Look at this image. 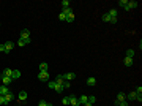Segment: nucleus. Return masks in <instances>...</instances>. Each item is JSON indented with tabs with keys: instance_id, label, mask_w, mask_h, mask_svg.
Masks as SVG:
<instances>
[{
	"instance_id": "obj_4",
	"label": "nucleus",
	"mask_w": 142,
	"mask_h": 106,
	"mask_svg": "<svg viewBox=\"0 0 142 106\" xmlns=\"http://www.w3.org/2000/svg\"><path fill=\"white\" fill-rule=\"evenodd\" d=\"M68 98H69V105H71V106H79V100L74 95H69Z\"/></svg>"
},
{
	"instance_id": "obj_19",
	"label": "nucleus",
	"mask_w": 142,
	"mask_h": 106,
	"mask_svg": "<svg viewBox=\"0 0 142 106\" xmlns=\"http://www.w3.org/2000/svg\"><path fill=\"white\" fill-rule=\"evenodd\" d=\"M96 84V79H95L93 76H92V78H89V79H87V85H95Z\"/></svg>"
},
{
	"instance_id": "obj_30",
	"label": "nucleus",
	"mask_w": 142,
	"mask_h": 106,
	"mask_svg": "<svg viewBox=\"0 0 142 106\" xmlns=\"http://www.w3.org/2000/svg\"><path fill=\"white\" fill-rule=\"evenodd\" d=\"M47 85H49V89H55V81H49V82H47Z\"/></svg>"
},
{
	"instance_id": "obj_5",
	"label": "nucleus",
	"mask_w": 142,
	"mask_h": 106,
	"mask_svg": "<svg viewBox=\"0 0 142 106\" xmlns=\"http://www.w3.org/2000/svg\"><path fill=\"white\" fill-rule=\"evenodd\" d=\"M10 92V89H8V85H0V95L2 97H5L6 93Z\"/></svg>"
},
{
	"instance_id": "obj_41",
	"label": "nucleus",
	"mask_w": 142,
	"mask_h": 106,
	"mask_svg": "<svg viewBox=\"0 0 142 106\" xmlns=\"http://www.w3.org/2000/svg\"><path fill=\"white\" fill-rule=\"evenodd\" d=\"M47 106H54V105H52V103H47Z\"/></svg>"
},
{
	"instance_id": "obj_40",
	"label": "nucleus",
	"mask_w": 142,
	"mask_h": 106,
	"mask_svg": "<svg viewBox=\"0 0 142 106\" xmlns=\"http://www.w3.org/2000/svg\"><path fill=\"white\" fill-rule=\"evenodd\" d=\"M84 106H93V105H90V103H85V105Z\"/></svg>"
},
{
	"instance_id": "obj_39",
	"label": "nucleus",
	"mask_w": 142,
	"mask_h": 106,
	"mask_svg": "<svg viewBox=\"0 0 142 106\" xmlns=\"http://www.w3.org/2000/svg\"><path fill=\"white\" fill-rule=\"evenodd\" d=\"M117 22V17H110V24H115Z\"/></svg>"
},
{
	"instance_id": "obj_17",
	"label": "nucleus",
	"mask_w": 142,
	"mask_h": 106,
	"mask_svg": "<svg viewBox=\"0 0 142 106\" xmlns=\"http://www.w3.org/2000/svg\"><path fill=\"white\" fill-rule=\"evenodd\" d=\"M136 92H130V93H126V98H128V100H136Z\"/></svg>"
},
{
	"instance_id": "obj_24",
	"label": "nucleus",
	"mask_w": 142,
	"mask_h": 106,
	"mask_svg": "<svg viewBox=\"0 0 142 106\" xmlns=\"http://www.w3.org/2000/svg\"><path fill=\"white\" fill-rule=\"evenodd\" d=\"M101 19H103L104 22H110V16L107 14V13H106V14H103V16H101Z\"/></svg>"
},
{
	"instance_id": "obj_7",
	"label": "nucleus",
	"mask_w": 142,
	"mask_h": 106,
	"mask_svg": "<svg viewBox=\"0 0 142 106\" xmlns=\"http://www.w3.org/2000/svg\"><path fill=\"white\" fill-rule=\"evenodd\" d=\"M5 44V49H6V54H10L11 51H13V41H6V43H3Z\"/></svg>"
},
{
	"instance_id": "obj_38",
	"label": "nucleus",
	"mask_w": 142,
	"mask_h": 106,
	"mask_svg": "<svg viewBox=\"0 0 142 106\" xmlns=\"http://www.w3.org/2000/svg\"><path fill=\"white\" fill-rule=\"evenodd\" d=\"M134 92H136V93H142V87H141V85H139V87H137V89L134 90Z\"/></svg>"
},
{
	"instance_id": "obj_26",
	"label": "nucleus",
	"mask_w": 142,
	"mask_h": 106,
	"mask_svg": "<svg viewBox=\"0 0 142 106\" xmlns=\"http://www.w3.org/2000/svg\"><path fill=\"white\" fill-rule=\"evenodd\" d=\"M107 14H109L110 17H117V10H114V8H112V10H110Z\"/></svg>"
},
{
	"instance_id": "obj_15",
	"label": "nucleus",
	"mask_w": 142,
	"mask_h": 106,
	"mask_svg": "<svg viewBox=\"0 0 142 106\" xmlns=\"http://www.w3.org/2000/svg\"><path fill=\"white\" fill-rule=\"evenodd\" d=\"M2 74H3V76H10V78H11V74H13V70H11V68H5L3 71H2Z\"/></svg>"
},
{
	"instance_id": "obj_33",
	"label": "nucleus",
	"mask_w": 142,
	"mask_h": 106,
	"mask_svg": "<svg viewBox=\"0 0 142 106\" xmlns=\"http://www.w3.org/2000/svg\"><path fill=\"white\" fill-rule=\"evenodd\" d=\"M58 19H60V21H65V19H66V16H65L63 13H60V14H58Z\"/></svg>"
},
{
	"instance_id": "obj_20",
	"label": "nucleus",
	"mask_w": 142,
	"mask_h": 106,
	"mask_svg": "<svg viewBox=\"0 0 142 106\" xmlns=\"http://www.w3.org/2000/svg\"><path fill=\"white\" fill-rule=\"evenodd\" d=\"M87 98H89V97H85V95H82L81 98H77V100H79V105H85V103H87Z\"/></svg>"
},
{
	"instance_id": "obj_11",
	"label": "nucleus",
	"mask_w": 142,
	"mask_h": 106,
	"mask_svg": "<svg viewBox=\"0 0 142 106\" xmlns=\"http://www.w3.org/2000/svg\"><path fill=\"white\" fill-rule=\"evenodd\" d=\"M63 81H65V74H58L55 78V84H63Z\"/></svg>"
},
{
	"instance_id": "obj_6",
	"label": "nucleus",
	"mask_w": 142,
	"mask_h": 106,
	"mask_svg": "<svg viewBox=\"0 0 142 106\" xmlns=\"http://www.w3.org/2000/svg\"><path fill=\"white\" fill-rule=\"evenodd\" d=\"M13 100H14V95H13V92H8V93L5 95V101H6V105H8V103H11Z\"/></svg>"
},
{
	"instance_id": "obj_1",
	"label": "nucleus",
	"mask_w": 142,
	"mask_h": 106,
	"mask_svg": "<svg viewBox=\"0 0 142 106\" xmlns=\"http://www.w3.org/2000/svg\"><path fill=\"white\" fill-rule=\"evenodd\" d=\"M125 100H126V93L118 92V93H117V100H115V106H118V103H120V101H125Z\"/></svg>"
},
{
	"instance_id": "obj_36",
	"label": "nucleus",
	"mask_w": 142,
	"mask_h": 106,
	"mask_svg": "<svg viewBox=\"0 0 142 106\" xmlns=\"http://www.w3.org/2000/svg\"><path fill=\"white\" fill-rule=\"evenodd\" d=\"M136 100L139 101V103H141V101H142V95H141V93H137V95H136Z\"/></svg>"
},
{
	"instance_id": "obj_35",
	"label": "nucleus",
	"mask_w": 142,
	"mask_h": 106,
	"mask_svg": "<svg viewBox=\"0 0 142 106\" xmlns=\"http://www.w3.org/2000/svg\"><path fill=\"white\" fill-rule=\"evenodd\" d=\"M38 106H47V101L41 100V101H40V103H38Z\"/></svg>"
},
{
	"instance_id": "obj_13",
	"label": "nucleus",
	"mask_w": 142,
	"mask_h": 106,
	"mask_svg": "<svg viewBox=\"0 0 142 106\" xmlns=\"http://www.w3.org/2000/svg\"><path fill=\"white\" fill-rule=\"evenodd\" d=\"M139 6V3H137L136 0H133V2H128V8L130 10H133V8H137Z\"/></svg>"
},
{
	"instance_id": "obj_21",
	"label": "nucleus",
	"mask_w": 142,
	"mask_h": 106,
	"mask_svg": "<svg viewBox=\"0 0 142 106\" xmlns=\"http://www.w3.org/2000/svg\"><path fill=\"white\" fill-rule=\"evenodd\" d=\"M95 101H96V97H95V95H90L89 98H87V103H90V105H93Z\"/></svg>"
},
{
	"instance_id": "obj_28",
	"label": "nucleus",
	"mask_w": 142,
	"mask_h": 106,
	"mask_svg": "<svg viewBox=\"0 0 142 106\" xmlns=\"http://www.w3.org/2000/svg\"><path fill=\"white\" fill-rule=\"evenodd\" d=\"M63 14H65V16H68L69 13H73V10H71V8H63V11H62Z\"/></svg>"
},
{
	"instance_id": "obj_14",
	"label": "nucleus",
	"mask_w": 142,
	"mask_h": 106,
	"mask_svg": "<svg viewBox=\"0 0 142 106\" xmlns=\"http://www.w3.org/2000/svg\"><path fill=\"white\" fill-rule=\"evenodd\" d=\"M24 100H27V92L25 90L19 92V101H24Z\"/></svg>"
},
{
	"instance_id": "obj_12",
	"label": "nucleus",
	"mask_w": 142,
	"mask_h": 106,
	"mask_svg": "<svg viewBox=\"0 0 142 106\" xmlns=\"http://www.w3.org/2000/svg\"><path fill=\"white\" fill-rule=\"evenodd\" d=\"M11 78H13V79H19V78H21V71H19V70H13Z\"/></svg>"
},
{
	"instance_id": "obj_23",
	"label": "nucleus",
	"mask_w": 142,
	"mask_h": 106,
	"mask_svg": "<svg viewBox=\"0 0 142 106\" xmlns=\"http://www.w3.org/2000/svg\"><path fill=\"white\" fill-rule=\"evenodd\" d=\"M62 105L63 106H68L69 105V98H68V97H63V98H62Z\"/></svg>"
},
{
	"instance_id": "obj_25",
	"label": "nucleus",
	"mask_w": 142,
	"mask_h": 106,
	"mask_svg": "<svg viewBox=\"0 0 142 106\" xmlns=\"http://www.w3.org/2000/svg\"><path fill=\"white\" fill-rule=\"evenodd\" d=\"M126 57L133 59V57H134V51H133V49H128V51H126Z\"/></svg>"
},
{
	"instance_id": "obj_37",
	"label": "nucleus",
	"mask_w": 142,
	"mask_h": 106,
	"mask_svg": "<svg viewBox=\"0 0 142 106\" xmlns=\"http://www.w3.org/2000/svg\"><path fill=\"white\" fill-rule=\"evenodd\" d=\"M118 106H128V101H120V103H118Z\"/></svg>"
},
{
	"instance_id": "obj_31",
	"label": "nucleus",
	"mask_w": 142,
	"mask_h": 106,
	"mask_svg": "<svg viewBox=\"0 0 142 106\" xmlns=\"http://www.w3.org/2000/svg\"><path fill=\"white\" fill-rule=\"evenodd\" d=\"M63 89H68V87H69V85H71V84H69V81H63Z\"/></svg>"
},
{
	"instance_id": "obj_34",
	"label": "nucleus",
	"mask_w": 142,
	"mask_h": 106,
	"mask_svg": "<svg viewBox=\"0 0 142 106\" xmlns=\"http://www.w3.org/2000/svg\"><path fill=\"white\" fill-rule=\"evenodd\" d=\"M0 105H6V101H5V97H2V95H0Z\"/></svg>"
},
{
	"instance_id": "obj_22",
	"label": "nucleus",
	"mask_w": 142,
	"mask_h": 106,
	"mask_svg": "<svg viewBox=\"0 0 142 106\" xmlns=\"http://www.w3.org/2000/svg\"><path fill=\"white\" fill-rule=\"evenodd\" d=\"M66 22H73L74 21V13H69L68 16H66V19H65Z\"/></svg>"
},
{
	"instance_id": "obj_29",
	"label": "nucleus",
	"mask_w": 142,
	"mask_h": 106,
	"mask_svg": "<svg viewBox=\"0 0 142 106\" xmlns=\"http://www.w3.org/2000/svg\"><path fill=\"white\" fill-rule=\"evenodd\" d=\"M69 5H71V3H69V0H63V2H62L63 8H69Z\"/></svg>"
},
{
	"instance_id": "obj_9",
	"label": "nucleus",
	"mask_w": 142,
	"mask_h": 106,
	"mask_svg": "<svg viewBox=\"0 0 142 106\" xmlns=\"http://www.w3.org/2000/svg\"><path fill=\"white\" fill-rule=\"evenodd\" d=\"M123 64H125V67H133V64H134V60L130 57H125V60H123Z\"/></svg>"
},
{
	"instance_id": "obj_2",
	"label": "nucleus",
	"mask_w": 142,
	"mask_h": 106,
	"mask_svg": "<svg viewBox=\"0 0 142 106\" xmlns=\"http://www.w3.org/2000/svg\"><path fill=\"white\" fill-rule=\"evenodd\" d=\"M38 79L40 81H49V73L47 71H40L38 73Z\"/></svg>"
},
{
	"instance_id": "obj_8",
	"label": "nucleus",
	"mask_w": 142,
	"mask_h": 106,
	"mask_svg": "<svg viewBox=\"0 0 142 106\" xmlns=\"http://www.w3.org/2000/svg\"><path fill=\"white\" fill-rule=\"evenodd\" d=\"M21 38H22V40H27V38H30V30L24 29V30L21 32Z\"/></svg>"
},
{
	"instance_id": "obj_16",
	"label": "nucleus",
	"mask_w": 142,
	"mask_h": 106,
	"mask_svg": "<svg viewBox=\"0 0 142 106\" xmlns=\"http://www.w3.org/2000/svg\"><path fill=\"white\" fill-rule=\"evenodd\" d=\"M74 78H76L74 73H66L65 74V81H71V79H74Z\"/></svg>"
},
{
	"instance_id": "obj_10",
	"label": "nucleus",
	"mask_w": 142,
	"mask_h": 106,
	"mask_svg": "<svg viewBox=\"0 0 142 106\" xmlns=\"http://www.w3.org/2000/svg\"><path fill=\"white\" fill-rule=\"evenodd\" d=\"M118 5H120L122 8H125L126 11L130 10V8H128V0H118Z\"/></svg>"
},
{
	"instance_id": "obj_32",
	"label": "nucleus",
	"mask_w": 142,
	"mask_h": 106,
	"mask_svg": "<svg viewBox=\"0 0 142 106\" xmlns=\"http://www.w3.org/2000/svg\"><path fill=\"white\" fill-rule=\"evenodd\" d=\"M0 52H6V49H5V44H3V43H0Z\"/></svg>"
},
{
	"instance_id": "obj_3",
	"label": "nucleus",
	"mask_w": 142,
	"mask_h": 106,
	"mask_svg": "<svg viewBox=\"0 0 142 106\" xmlns=\"http://www.w3.org/2000/svg\"><path fill=\"white\" fill-rule=\"evenodd\" d=\"M0 79H2V82H3V85H10L11 82H13V78H10V76H0Z\"/></svg>"
},
{
	"instance_id": "obj_18",
	"label": "nucleus",
	"mask_w": 142,
	"mask_h": 106,
	"mask_svg": "<svg viewBox=\"0 0 142 106\" xmlns=\"http://www.w3.org/2000/svg\"><path fill=\"white\" fill-rule=\"evenodd\" d=\"M47 68H49V65H47L46 62H43V64L40 65V71H47Z\"/></svg>"
},
{
	"instance_id": "obj_27",
	"label": "nucleus",
	"mask_w": 142,
	"mask_h": 106,
	"mask_svg": "<svg viewBox=\"0 0 142 106\" xmlns=\"http://www.w3.org/2000/svg\"><path fill=\"white\" fill-rule=\"evenodd\" d=\"M54 90H57L58 93H62V92H63V85H62V84H57V85H55V89H54Z\"/></svg>"
}]
</instances>
